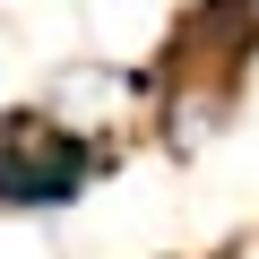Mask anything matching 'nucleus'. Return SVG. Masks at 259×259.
Masks as SVG:
<instances>
[{"instance_id": "nucleus-2", "label": "nucleus", "mask_w": 259, "mask_h": 259, "mask_svg": "<svg viewBox=\"0 0 259 259\" xmlns=\"http://www.w3.org/2000/svg\"><path fill=\"white\" fill-rule=\"evenodd\" d=\"M121 164V130H95L61 104H0V216H69Z\"/></svg>"}, {"instance_id": "nucleus-1", "label": "nucleus", "mask_w": 259, "mask_h": 259, "mask_svg": "<svg viewBox=\"0 0 259 259\" xmlns=\"http://www.w3.org/2000/svg\"><path fill=\"white\" fill-rule=\"evenodd\" d=\"M250 69H259V0H182L164 44H156V61H147L156 147L199 156L233 121Z\"/></svg>"}, {"instance_id": "nucleus-3", "label": "nucleus", "mask_w": 259, "mask_h": 259, "mask_svg": "<svg viewBox=\"0 0 259 259\" xmlns=\"http://www.w3.org/2000/svg\"><path fill=\"white\" fill-rule=\"evenodd\" d=\"M207 259H233V250H207Z\"/></svg>"}]
</instances>
